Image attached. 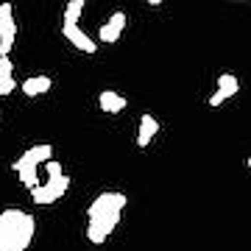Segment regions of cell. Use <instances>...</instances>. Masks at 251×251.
<instances>
[{
    "instance_id": "cell-16",
    "label": "cell",
    "mask_w": 251,
    "mask_h": 251,
    "mask_svg": "<svg viewBox=\"0 0 251 251\" xmlns=\"http://www.w3.org/2000/svg\"><path fill=\"white\" fill-rule=\"evenodd\" d=\"M224 100H229V95H226V92H221V90H218L215 95H212V98H209V106H221V103H224Z\"/></svg>"
},
{
    "instance_id": "cell-7",
    "label": "cell",
    "mask_w": 251,
    "mask_h": 251,
    "mask_svg": "<svg viewBox=\"0 0 251 251\" xmlns=\"http://www.w3.org/2000/svg\"><path fill=\"white\" fill-rule=\"evenodd\" d=\"M156 131H159L156 117H153V115H143V117H140V131H137V145H140V148H148L151 140L156 137Z\"/></svg>"
},
{
    "instance_id": "cell-9",
    "label": "cell",
    "mask_w": 251,
    "mask_h": 251,
    "mask_svg": "<svg viewBox=\"0 0 251 251\" xmlns=\"http://www.w3.org/2000/svg\"><path fill=\"white\" fill-rule=\"evenodd\" d=\"M50 84H53V81L48 78V75H31V78L23 81V95H28V98L45 95V92L50 90Z\"/></svg>"
},
{
    "instance_id": "cell-12",
    "label": "cell",
    "mask_w": 251,
    "mask_h": 251,
    "mask_svg": "<svg viewBox=\"0 0 251 251\" xmlns=\"http://www.w3.org/2000/svg\"><path fill=\"white\" fill-rule=\"evenodd\" d=\"M20 159H25V162H31V165H42V162H48V159H53V145H34V148H28Z\"/></svg>"
},
{
    "instance_id": "cell-15",
    "label": "cell",
    "mask_w": 251,
    "mask_h": 251,
    "mask_svg": "<svg viewBox=\"0 0 251 251\" xmlns=\"http://www.w3.org/2000/svg\"><path fill=\"white\" fill-rule=\"evenodd\" d=\"M45 165V171H48V176H59L62 173V165L59 162H53V159H48V162H42Z\"/></svg>"
},
{
    "instance_id": "cell-1",
    "label": "cell",
    "mask_w": 251,
    "mask_h": 251,
    "mask_svg": "<svg viewBox=\"0 0 251 251\" xmlns=\"http://www.w3.org/2000/svg\"><path fill=\"white\" fill-rule=\"evenodd\" d=\"M126 206V196L123 193H100L95 201L90 204V224H87V237L90 243L100 246L109 234L117 229L120 215H123Z\"/></svg>"
},
{
    "instance_id": "cell-10",
    "label": "cell",
    "mask_w": 251,
    "mask_h": 251,
    "mask_svg": "<svg viewBox=\"0 0 251 251\" xmlns=\"http://www.w3.org/2000/svg\"><path fill=\"white\" fill-rule=\"evenodd\" d=\"M11 168L17 171L20 181H23V184H25L28 190L39 184V176H36V165H31V162H25V159H17L14 165H11Z\"/></svg>"
},
{
    "instance_id": "cell-11",
    "label": "cell",
    "mask_w": 251,
    "mask_h": 251,
    "mask_svg": "<svg viewBox=\"0 0 251 251\" xmlns=\"http://www.w3.org/2000/svg\"><path fill=\"white\" fill-rule=\"evenodd\" d=\"M98 103H100L103 112H109V115H115V112H123V109H126V98H123V95H117V92H112V90L100 92Z\"/></svg>"
},
{
    "instance_id": "cell-5",
    "label": "cell",
    "mask_w": 251,
    "mask_h": 251,
    "mask_svg": "<svg viewBox=\"0 0 251 251\" xmlns=\"http://www.w3.org/2000/svg\"><path fill=\"white\" fill-rule=\"evenodd\" d=\"M64 36H67V42H73V45L78 48V50H84V53H95V42L90 39V34H84L78 25H64L62 28Z\"/></svg>"
},
{
    "instance_id": "cell-3",
    "label": "cell",
    "mask_w": 251,
    "mask_h": 251,
    "mask_svg": "<svg viewBox=\"0 0 251 251\" xmlns=\"http://www.w3.org/2000/svg\"><path fill=\"white\" fill-rule=\"evenodd\" d=\"M67 190H70V176L59 173V176H48L45 184L39 181L36 187H31V198H34V204L48 206V204H53V201H59Z\"/></svg>"
},
{
    "instance_id": "cell-6",
    "label": "cell",
    "mask_w": 251,
    "mask_h": 251,
    "mask_svg": "<svg viewBox=\"0 0 251 251\" xmlns=\"http://www.w3.org/2000/svg\"><path fill=\"white\" fill-rule=\"evenodd\" d=\"M123 28H126V14H123V11H115V14H112V20L100 28V34H98L100 42H117V39H120V34H123Z\"/></svg>"
},
{
    "instance_id": "cell-2",
    "label": "cell",
    "mask_w": 251,
    "mask_h": 251,
    "mask_svg": "<svg viewBox=\"0 0 251 251\" xmlns=\"http://www.w3.org/2000/svg\"><path fill=\"white\" fill-rule=\"evenodd\" d=\"M36 221L31 212L9 206L0 212V251H25L34 240Z\"/></svg>"
},
{
    "instance_id": "cell-17",
    "label": "cell",
    "mask_w": 251,
    "mask_h": 251,
    "mask_svg": "<svg viewBox=\"0 0 251 251\" xmlns=\"http://www.w3.org/2000/svg\"><path fill=\"white\" fill-rule=\"evenodd\" d=\"M148 6H162V0H148Z\"/></svg>"
},
{
    "instance_id": "cell-8",
    "label": "cell",
    "mask_w": 251,
    "mask_h": 251,
    "mask_svg": "<svg viewBox=\"0 0 251 251\" xmlns=\"http://www.w3.org/2000/svg\"><path fill=\"white\" fill-rule=\"evenodd\" d=\"M14 64L9 62V56H0V95H11L17 90V81H14Z\"/></svg>"
},
{
    "instance_id": "cell-13",
    "label": "cell",
    "mask_w": 251,
    "mask_h": 251,
    "mask_svg": "<svg viewBox=\"0 0 251 251\" xmlns=\"http://www.w3.org/2000/svg\"><path fill=\"white\" fill-rule=\"evenodd\" d=\"M81 11H84V0H70L64 9V25H78Z\"/></svg>"
},
{
    "instance_id": "cell-14",
    "label": "cell",
    "mask_w": 251,
    "mask_h": 251,
    "mask_svg": "<svg viewBox=\"0 0 251 251\" xmlns=\"http://www.w3.org/2000/svg\"><path fill=\"white\" fill-rule=\"evenodd\" d=\"M218 90H221V92H226V95L232 98V95H237V90H240V84H237V78H234L232 73H224V75L218 78Z\"/></svg>"
},
{
    "instance_id": "cell-4",
    "label": "cell",
    "mask_w": 251,
    "mask_h": 251,
    "mask_svg": "<svg viewBox=\"0 0 251 251\" xmlns=\"http://www.w3.org/2000/svg\"><path fill=\"white\" fill-rule=\"evenodd\" d=\"M14 36H17L14 11H11V3H3L0 6V56H9L11 45H14Z\"/></svg>"
}]
</instances>
